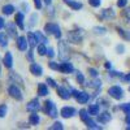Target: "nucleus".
<instances>
[{
    "label": "nucleus",
    "mask_w": 130,
    "mask_h": 130,
    "mask_svg": "<svg viewBox=\"0 0 130 130\" xmlns=\"http://www.w3.org/2000/svg\"><path fill=\"white\" fill-rule=\"evenodd\" d=\"M30 124L31 125H38L39 124V121H40V118H39V116L37 115V112H32V115H30Z\"/></svg>",
    "instance_id": "23"
},
{
    "label": "nucleus",
    "mask_w": 130,
    "mask_h": 130,
    "mask_svg": "<svg viewBox=\"0 0 130 130\" xmlns=\"http://www.w3.org/2000/svg\"><path fill=\"white\" fill-rule=\"evenodd\" d=\"M44 30H46L47 34H52V35H55V38H57V39H60V38H61V31H60V27H59L56 24H52V22L47 24V25L44 26Z\"/></svg>",
    "instance_id": "2"
},
{
    "label": "nucleus",
    "mask_w": 130,
    "mask_h": 130,
    "mask_svg": "<svg viewBox=\"0 0 130 130\" xmlns=\"http://www.w3.org/2000/svg\"><path fill=\"white\" fill-rule=\"evenodd\" d=\"M57 94H59V96L61 98V99H69V98L72 96L70 91L67 87H57Z\"/></svg>",
    "instance_id": "12"
},
{
    "label": "nucleus",
    "mask_w": 130,
    "mask_h": 130,
    "mask_svg": "<svg viewBox=\"0 0 130 130\" xmlns=\"http://www.w3.org/2000/svg\"><path fill=\"white\" fill-rule=\"evenodd\" d=\"M27 57H29V60H30V61H32V51H30V52H29Z\"/></svg>",
    "instance_id": "45"
},
{
    "label": "nucleus",
    "mask_w": 130,
    "mask_h": 130,
    "mask_svg": "<svg viewBox=\"0 0 130 130\" xmlns=\"http://www.w3.org/2000/svg\"><path fill=\"white\" fill-rule=\"evenodd\" d=\"M3 27H4V20L0 17V29H3Z\"/></svg>",
    "instance_id": "44"
},
{
    "label": "nucleus",
    "mask_w": 130,
    "mask_h": 130,
    "mask_svg": "<svg viewBox=\"0 0 130 130\" xmlns=\"http://www.w3.org/2000/svg\"><path fill=\"white\" fill-rule=\"evenodd\" d=\"M89 73L92 75V77H96V75H98V70H96V69H92V68L89 69Z\"/></svg>",
    "instance_id": "39"
},
{
    "label": "nucleus",
    "mask_w": 130,
    "mask_h": 130,
    "mask_svg": "<svg viewBox=\"0 0 130 130\" xmlns=\"http://www.w3.org/2000/svg\"><path fill=\"white\" fill-rule=\"evenodd\" d=\"M34 4H35V7H37L38 9L42 8V2H40V0H34Z\"/></svg>",
    "instance_id": "41"
},
{
    "label": "nucleus",
    "mask_w": 130,
    "mask_h": 130,
    "mask_svg": "<svg viewBox=\"0 0 130 130\" xmlns=\"http://www.w3.org/2000/svg\"><path fill=\"white\" fill-rule=\"evenodd\" d=\"M120 109H121V111H124L125 113H129V112H130V103L121 104V105H120Z\"/></svg>",
    "instance_id": "31"
},
{
    "label": "nucleus",
    "mask_w": 130,
    "mask_h": 130,
    "mask_svg": "<svg viewBox=\"0 0 130 130\" xmlns=\"http://www.w3.org/2000/svg\"><path fill=\"white\" fill-rule=\"evenodd\" d=\"M27 46H29V42L26 40L25 37H18L17 38V47H18L20 51H26Z\"/></svg>",
    "instance_id": "10"
},
{
    "label": "nucleus",
    "mask_w": 130,
    "mask_h": 130,
    "mask_svg": "<svg viewBox=\"0 0 130 130\" xmlns=\"http://www.w3.org/2000/svg\"><path fill=\"white\" fill-rule=\"evenodd\" d=\"M5 29H7V32L9 34V37L12 38H16L17 35V31H16V22H9L5 25Z\"/></svg>",
    "instance_id": "11"
},
{
    "label": "nucleus",
    "mask_w": 130,
    "mask_h": 130,
    "mask_svg": "<svg viewBox=\"0 0 130 130\" xmlns=\"http://www.w3.org/2000/svg\"><path fill=\"white\" fill-rule=\"evenodd\" d=\"M105 68H107V69L111 68V62H107V64H105Z\"/></svg>",
    "instance_id": "48"
},
{
    "label": "nucleus",
    "mask_w": 130,
    "mask_h": 130,
    "mask_svg": "<svg viewBox=\"0 0 130 130\" xmlns=\"http://www.w3.org/2000/svg\"><path fill=\"white\" fill-rule=\"evenodd\" d=\"M86 126H87L89 129H100V126L96 125V122L92 121V120H90V118H89L87 121H86Z\"/></svg>",
    "instance_id": "27"
},
{
    "label": "nucleus",
    "mask_w": 130,
    "mask_h": 130,
    "mask_svg": "<svg viewBox=\"0 0 130 130\" xmlns=\"http://www.w3.org/2000/svg\"><path fill=\"white\" fill-rule=\"evenodd\" d=\"M47 55H48V57H53V56H55V52H53L52 48H48L47 50Z\"/></svg>",
    "instance_id": "40"
},
{
    "label": "nucleus",
    "mask_w": 130,
    "mask_h": 130,
    "mask_svg": "<svg viewBox=\"0 0 130 130\" xmlns=\"http://www.w3.org/2000/svg\"><path fill=\"white\" fill-rule=\"evenodd\" d=\"M59 57L61 61L68 60V46L64 40H60V43H59Z\"/></svg>",
    "instance_id": "4"
},
{
    "label": "nucleus",
    "mask_w": 130,
    "mask_h": 130,
    "mask_svg": "<svg viewBox=\"0 0 130 130\" xmlns=\"http://www.w3.org/2000/svg\"><path fill=\"white\" fill-rule=\"evenodd\" d=\"M44 2H46V4H51V2H52V0H44Z\"/></svg>",
    "instance_id": "49"
},
{
    "label": "nucleus",
    "mask_w": 130,
    "mask_h": 130,
    "mask_svg": "<svg viewBox=\"0 0 130 130\" xmlns=\"http://www.w3.org/2000/svg\"><path fill=\"white\" fill-rule=\"evenodd\" d=\"M75 78H77V81H78V83H81V85H83L85 83V77H83V74L82 73H77V77H75Z\"/></svg>",
    "instance_id": "32"
},
{
    "label": "nucleus",
    "mask_w": 130,
    "mask_h": 130,
    "mask_svg": "<svg viewBox=\"0 0 130 130\" xmlns=\"http://www.w3.org/2000/svg\"><path fill=\"white\" fill-rule=\"evenodd\" d=\"M126 4H127V0H118L117 2V7H120V8H124Z\"/></svg>",
    "instance_id": "36"
},
{
    "label": "nucleus",
    "mask_w": 130,
    "mask_h": 130,
    "mask_svg": "<svg viewBox=\"0 0 130 130\" xmlns=\"http://www.w3.org/2000/svg\"><path fill=\"white\" fill-rule=\"evenodd\" d=\"M68 40L69 42H72V43H81L82 42V34L79 31H75V30H73V31H69L68 32Z\"/></svg>",
    "instance_id": "6"
},
{
    "label": "nucleus",
    "mask_w": 130,
    "mask_h": 130,
    "mask_svg": "<svg viewBox=\"0 0 130 130\" xmlns=\"http://www.w3.org/2000/svg\"><path fill=\"white\" fill-rule=\"evenodd\" d=\"M64 3L68 7H70L72 9H74V10H78V9L82 8V4L79 2H75V0H64Z\"/></svg>",
    "instance_id": "14"
},
{
    "label": "nucleus",
    "mask_w": 130,
    "mask_h": 130,
    "mask_svg": "<svg viewBox=\"0 0 130 130\" xmlns=\"http://www.w3.org/2000/svg\"><path fill=\"white\" fill-rule=\"evenodd\" d=\"M30 72L34 74V75H42V73H43V69H42V67L40 65H38V64H32L31 67H30Z\"/></svg>",
    "instance_id": "17"
},
{
    "label": "nucleus",
    "mask_w": 130,
    "mask_h": 130,
    "mask_svg": "<svg viewBox=\"0 0 130 130\" xmlns=\"http://www.w3.org/2000/svg\"><path fill=\"white\" fill-rule=\"evenodd\" d=\"M125 81H130V73L127 75H125Z\"/></svg>",
    "instance_id": "47"
},
{
    "label": "nucleus",
    "mask_w": 130,
    "mask_h": 130,
    "mask_svg": "<svg viewBox=\"0 0 130 130\" xmlns=\"http://www.w3.org/2000/svg\"><path fill=\"white\" fill-rule=\"evenodd\" d=\"M103 16H104L105 18H113V17H115L113 9H104V10H103Z\"/></svg>",
    "instance_id": "26"
},
{
    "label": "nucleus",
    "mask_w": 130,
    "mask_h": 130,
    "mask_svg": "<svg viewBox=\"0 0 130 130\" xmlns=\"http://www.w3.org/2000/svg\"><path fill=\"white\" fill-rule=\"evenodd\" d=\"M38 94H39V96H46V95H48V87H47V85L39 83V85H38Z\"/></svg>",
    "instance_id": "19"
},
{
    "label": "nucleus",
    "mask_w": 130,
    "mask_h": 130,
    "mask_svg": "<svg viewBox=\"0 0 130 130\" xmlns=\"http://www.w3.org/2000/svg\"><path fill=\"white\" fill-rule=\"evenodd\" d=\"M35 37H37V39H38V42H42V43H47L48 40H47V38L42 34V32H39V31H35Z\"/></svg>",
    "instance_id": "28"
},
{
    "label": "nucleus",
    "mask_w": 130,
    "mask_h": 130,
    "mask_svg": "<svg viewBox=\"0 0 130 130\" xmlns=\"http://www.w3.org/2000/svg\"><path fill=\"white\" fill-rule=\"evenodd\" d=\"M73 70H74V68H73V65L70 62H65L64 61L60 65V72H62V73H73Z\"/></svg>",
    "instance_id": "15"
},
{
    "label": "nucleus",
    "mask_w": 130,
    "mask_h": 130,
    "mask_svg": "<svg viewBox=\"0 0 130 130\" xmlns=\"http://www.w3.org/2000/svg\"><path fill=\"white\" fill-rule=\"evenodd\" d=\"M47 83L51 86V87H57V85H56V82L53 81L52 78H47Z\"/></svg>",
    "instance_id": "38"
},
{
    "label": "nucleus",
    "mask_w": 130,
    "mask_h": 130,
    "mask_svg": "<svg viewBox=\"0 0 130 130\" xmlns=\"http://www.w3.org/2000/svg\"><path fill=\"white\" fill-rule=\"evenodd\" d=\"M73 96L77 99V102L78 103H81V104H85V103H87L89 102V99H90V95L87 94V92H83V91H73Z\"/></svg>",
    "instance_id": "5"
},
{
    "label": "nucleus",
    "mask_w": 130,
    "mask_h": 130,
    "mask_svg": "<svg viewBox=\"0 0 130 130\" xmlns=\"http://www.w3.org/2000/svg\"><path fill=\"white\" fill-rule=\"evenodd\" d=\"M38 53L40 56H43V55H46V53H47V48L44 46V43H42V44L38 46Z\"/></svg>",
    "instance_id": "29"
},
{
    "label": "nucleus",
    "mask_w": 130,
    "mask_h": 130,
    "mask_svg": "<svg viewBox=\"0 0 130 130\" xmlns=\"http://www.w3.org/2000/svg\"><path fill=\"white\" fill-rule=\"evenodd\" d=\"M99 111H100L99 104H91V105L89 107V113H90V115H92V116L99 115Z\"/></svg>",
    "instance_id": "21"
},
{
    "label": "nucleus",
    "mask_w": 130,
    "mask_h": 130,
    "mask_svg": "<svg viewBox=\"0 0 130 130\" xmlns=\"http://www.w3.org/2000/svg\"><path fill=\"white\" fill-rule=\"evenodd\" d=\"M50 129H51V130H62V129H64V126H62V124H61V122H59V121H57V122H55L53 125H51V126H50Z\"/></svg>",
    "instance_id": "30"
},
{
    "label": "nucleus",
    "mask_w": 130,
    "mask_h": 130,
    "mask_svg": "<svg viewBox=\"0 0 130 130\" xmlns=\"http://www.w3.org/2000/svg\"><path fill=\"white\" fill-rule=\"evenodd\" d=\"M108 94H109V96H112L113 99L120 100L124 96V90L120 86H112V87H109V90H108Z\"/></svg>",
    "instance_id": "3"
},
{
    "label": "nucleus",
    "mask_w": 130,
    "mask_h": 130,
    "mask_svg": "<svg viewBox=\"0 0 130 130\" xmlns=\"http://www.w3.org/2000/svg\"><path fill=\"white\" fill-rule=\"evenodd\" d=\"M89 111H86V109H81L79 111V117H81V120L83 121V122H86L89 120Z\"/></svg>",
    "instance_id": "25"
},
{
    "label": "nucleus",
    "mask_w": 130,
    "mask_h": 130,
    "mask_svg": "<svg viewBox=\"0 0 130 130\" xmlns=\"http://www.w3.org/2000/svg\"><path fill=\"white\" fill-rule=\"evenodd\" d=\"M3 14H5V16H10L13 12H14V7L13 5H10V4H8V5H4L3 7Z\"/></svg>",
    "instance_id": "22"
},
{
    "label": "nucleus",
    "mask_w": 130,
    "mask_h": 130,
    "mask_svg": "<svg viewBox=\"0 0 130 130\" xmlns=\"http://www.w3.org/2000/svg\"><path fill=\"white\" fill-rule=\"evenodd\" d=\"M117 51H118V53H122L124 47H122V46H117Z\"/></svg>",
    "instance_id": "42"
},
{
    "label": "nucleus",
    "mask_w": 130,
    "mask_h": 130,
    "mask_svg": "<svg viewBox=\"0 0 130 130\" xmlns=\"http://www.w3.org/2000/svg\"><path fill=\"white\" fill-rule=\"evenodd\" d=\"M14 21H16V25H17L21 30H22V29H24V14H22V13H17Z\"/></svg>",
    "instance_id": "20"
},
{
    "label": "nucleus",
    "mask_w": 130,
    "mask_h": 130,
    "mask_svg": "<svg viewBox=\"0 0 130 130\" xmlns=\"http://www.w3.org/2000/svg\"><path fill=\"white\" fill-rule=\"evenodd\" d=\"M94 31L96 32V34H104V32H105V29H104V27H95Z\"/></svg>",
    "instance_id": "37"
},
{
    "label": "nucleus",
    "mask_w": 130,
    "mask_h": 130,
    "mask_svg": "<svg viewBox=\"0 0 130 130\" xmlns=\"http://www.w3.org/2000/svg\"><path fill=\"white\" fill-rule=\"evenodd\" d=\"M98 120H99V122H102V124H107V122H109L112 120V116L108 112H103L100 115H98Z\"/></svg>",
    "instance_id": "13"
},
{
    "label": "nucleus",
    "mask_w": 130,
    "mask_h": 130,
    "mask_svg": "<svg viewBox=\"0 0 130 130\" xmlns=\"http://www.w3.org/2000/svg\"><path fill=\"white\" fill-rule=\"evenodd\" d=\"M50 68L53 69V70H60V65L56 64L55 61H51V62H50Z\"/></svg>",
    "instance_id": "33"
},
{
    "label": "nucleus",
    "mask_w": 130,
    "mask_h": 130,
    "mask_svg": "<svg viewBox=\"0 0 130 130\" xmlns=\"http://www.w3.org/2000/svg\"><path fill=\"white\" fill-rule=\"evenodd\" d=\"M27 42H29V46H30L31 48H34V47L37 46L38 39H37V37H35V32H34V34H32V32H29V34H27Z\"/></svg>",
    "instance_id": "18"
},
{
    "label": "nucleus",
    "mask_w": 130,
    "mask_h": 130,
    "mask_svg": "<svg viewBox=\"0 0 130 130\" xmlns=\"http://www.w3.org/2000/svg\"><path fill=\"white\" fill-rule=\"evenodd\" d=\"M8 94L12 96V98H14V99H17V100H21L22 99V94H21V90L17 87L16 85H12V86H9V89H8Z\"/></svg>",
    "instance_id": "7"
},
{
    "label": "nucleus",
    "mask_w": 130,
    "mask_h": 130,
    "mask_svg": "<svg viewBox=\"0 0 130 130\" xmlns=\"http://www.w3.org/2000/svg\"><path fill=\"white\" fill-rule=\"evenodd\" d=\"M89 3H90V5H92V7H99L100 5V0H89Z\"/></svg>",
    "instance_id": "35"
},
{
    "label": "nucleus",
    "mask_w": 130,
    "mask_h": 130,
    "mask_svg": "<svg viewBox=\"0 0 130 130\" xmlns=\"http://www.w3.org/2000/svg\"><path fill=\"white\" fill-rule=\"evenodd\" d=\"M7 115V105H0V117H4Z\"/></svg>",
    "instance_id": "34"
},
{
    "label": "nucleus",
    "mask_w": 130,
    "mask_h": 130,
    "mask_svg": "<svg viewBox=\"0 0 130 130\" xmlns=\"http://www.w3.org/2000/svg\"><path fill=\"white\" fill-rule=\"evenodd\" d=\"M26 109L29 112H38L40 109V104L38 102V99H34V100H31L27 105H26Z\"/></svg>",
    "instance_id": "9"
},
{
    "label": "nucleus",
    "mask_w": 130,
    "mask_h": 130,
    "mask_svg": "<svg viewBox=\"0 0 130 130\" xmlns=\"http://www.w3.org/2000/svg\"><path fill=\"white\" fill-rule=\"evenodd\" d=\"M3 62L7 68H12V65H13V57H12V53L10 52H7L5 55H4V59H3Z\"/></svg>",
    "instance_id": "16"
},
{
    "label": "nucleus",
    "mask_w": 130,
    "mask_h": 130,
    "mask_svg": "<svg viewBox=\"0 0 130 130\" xmlns=\"http://www.w3.org/2000/svg\"><path fill=\"white\" fill-rule=\"evenodd\" d=\"M125 120H126V122H127V124L130 125V112H129V113L126 115V118H125Z\"/></svg>",
    "instance_id": "43"
},
{
    "label": "nucleus",
    "mask_w": 130,
    "mask_h": 130,
    "mask_svg": "<svg viewBox=\"0 0 130 130\" xmlns=\"http://www.w3.org/2000/svg\"><path fill=\"white\" fill-rule=\"evenodd\" d=\"M44 111H46V113L50 116V117H52V118H56L57 117V107L55 105V103H53L52 100H47L46 103H44Z\"/></svg>",
    "instance_id": "1"
},
{
    "label": "nucleus",
    "mask_w": 130,
    "mask_h": 130,
    "mask_svg": "<svg viewBox=\"0 0 130 130\" xmlns=\"http://www.w3.org/2000/svg\"><path fill=\"white\" fill-rule=\"evenodd\" d=\"M125 14L130 17V9H126V10H125Z\"/></svg>",
    "instance_id": "46"
},
{
    "label": "nucleus",
    "mask_w": 130,
    "mask_h": 130,
    "mask_svg": "<svg viewBox=\"0 0 130 130\" xmlns=\"http://www.w3.org/2000/svg\"><path fill=\"white\" fill-rule=\"evenodd\" d=\"M75 115V109L73 107H64L62 109H61V116L64 118H70Z\"/></svg>",
    "instance_id": "8"
},
{
    "label": "nucleus",
    "mask_w": 130,
    "mask_h": 130,
    "mask_svg": "<svg viewBox=\"0 0 130 130\" xmlns=\"http://www.w3.org/2000/svg\"><path fill=\"white\" fill-rule=\"evenodd\" d=\"M0 46L2 47L8 46V37L5 35V32H0Z\"/></svg>",
    "instance_id": "24"
}]
</instances>
